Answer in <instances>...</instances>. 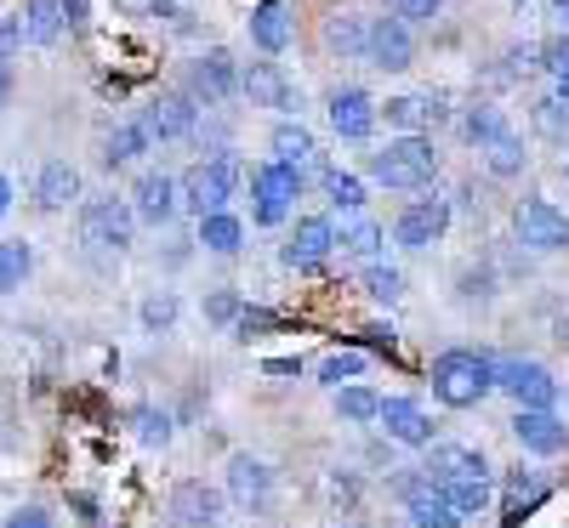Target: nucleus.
<instances>
[{"mask_svg": "<svg viewBox=\"0 0 569 528\" xmlns=\"http://www.w3.org/2000/svg\"><path fill=\"white\" fill-rule=\"evenodd\" d=\"M365 176L376 187H393V194H421L439 176V142L427 131H399L388 149L365 154Z\"/></svg>", "mask_w": 569, "mask_h": 528, "instance_id": "nucleus-1", "label": "nucleus"}, {"mask_svg": "<svg viewBox=\"0 0 569 528\" xmlns=\"http://www.w3.org/2000/svg\"><path fill=\"white\" fill-rule=\"evenodd\" d=\"M552 12L563 18V29H569V0H552Z\"/></svg>", "mask_w": 569, "mask_h": 528, "instance_id": "nucleus-54", "label": "nucleus"}, {"mask_svg": "<svg viewBox=\"0 0 569 528\" xmlns=\"http://www.w3.org/2000/svg\"><path fill=\"white\" fill-rule=\"evenodd\" d=\"M337 415L348 426H376V415H382V393H370V387H337Z\"/></svg>", "mask_w": 569, "mask_h": 528, "instance_id": "nucleus-36", "label": "nucleus"}, {"mask_svg": "<svg viewBox=\"0 0 569 528\" xmlns=\"http://www.w3.org/2000/svg\"><path fill=\"white\" fill-rule=\"evenodd\" d=\"M131 420H137V438H142V444H160V449L171 444V415H166V409H149V404H142Z\"/></svg>", "mask_w": 569, "mask_h": 528, "instance_id": "nucleus-43", "label": "nucleus"}, {"mask_svg": "<svg viewBox=\"0 0 569 528\" xmlns=\"http://www.w3.org/2000/svg\"><path fill=\"white\" fill-rule=\"evenodd\" d=\"M512 438L525 444L530 455H563L569 449V426L552 409H518L512 415Z\"/></svg>", "mask_w": 569, "mask_h": 528, "instance_id": "nucleus-21", "label": "nucleus"}, {"mask_svg": "<svg viewBox=\"0 0 569 528\" xmlns=\"http://www.w3.org/2000/svg\"><path fill=\"white\" fill-rule=\"evenodd\" d=\"M233 187H240V160L233 154H211V160H194L182 176H177V194H182V211L188 216H211V211H228Z\"/></svg>", "mask_w": 569, "mask_h": 528, "instance_id": "nucleus-3", "label": "nucleus"}, {"mask_svg": "<svg viewBox=\"0 0 569 528\" xmlns=\"http://www.w3.org/2000/svg\"><path fill=\"white\" fill-rule=\"evenodd\" d=\"M12 85H18V80H12V63L0 58V109H7V98H12Z\"/></svg>", "mask_w": 569, "mask_h": 528, "instance_id": "nucleus-52", "label": "nucleus"}, {"mask_svg": "<svg viewBox=\"0 0 569 528\" xmlns=\"http://www.w3.org/2000/svg\"><path fill=\"white\" fill-rule=\"evenodd\" d=\"M330 251H337V222L330 216H297L291 238H284V267H297V273H313L330 262Z\"/></svg>", "mask_w": 569, "mask_h": 528, "instance_id": "nucleus-15", "label": "nucleus"}, {"mask_svg": "<svg viewBox=\"0 0 569 528\" xmlns=\"http://www.w3.org/2000/svg\"><path fill=\"white\" fill-rule=\"evenodd\" d=\"M240 98H251V109H273V114H297V109H302L297 80L284 74L273 58H262V63H251V69L240 74Z\"/></svg>", "mask_w": 569, "mask_h": 528, "instance_id": "nucleus-13", "label": "nucleus"}, {"mask_svg": "<svg viewBox=\"0 0 569 528\" xmlns=\"http://www.w3.org/2000/svg\"><path fill=\"white\" fill-rule=\"evenodd\" d=\"M382 245H388L382 222L365 216V211H353V216L342 222V233H337V251H342V256H353V262H376V256H382Z\"/></svg>", "mask_w": 569, "mask_h": 528, "instance_id": "nucleus-26", "label": "nucleus"}, {"mask_svg": "<svg viewBox=\"0 0 569 528\" xmlns=\"http://www.w3.org/2000/svg\"><path fill=\"white\" fill-rule=\"evenodd\" d=\"M445 500L461 511V517H479L490 506V477H456V484H439Z\"/></svg>", "mask_w": 569, "mask_h": 528, "instance_id": "nucleus-38", "label": "nucleus"}, {"mask_svg": "<svg viewBox=\"0 0 569 528\" xmlns=\"http://www.w3.org/2000/svg\"><path fill=\"white\" fill-rule=\"evenodd\" d=\"M29 267H34V251L23 245V238H7V245H0V296H12L29 278Z\"/></svg>", "mask_w": 569, "mask_h": 528, "instance_id": "nucleus-39", "label": "nucleus"}, {"mask_svg": "<svg viewBox=\"0 0 569 528\" xmlns=\"http://www.w3.org/2000/svg\"><path fill=\"white\" fill-rule=\"evenodd\" d=\"M222 489H211V484H200V477H182V484L171 489V517H177V528H217L222 522Z\"/></svg>", "mask_w": 569, "mask_h": 528, "instance_id": "nucleus-17", "label": "nucleus"}, {"mask_svg": "<svg viewBox=\"0 0 569 528\" xmlns=\"http://www.w3.org/2000/svg\"><path fill=\"white\" fill-rule=\"evenodd\" d=\"M496 393H507L518 409H552L563 387L541 358H496Z\"/></svg>", "mask_w": 569, "mask_h": 528, "instance_id": "nucleus-7", "label": "nucleus"}, {"mask_svg": "<svg viewBox=\"0 0 569 528\" xmlns=\"http://www.w3.org/2000/svg\"><path fill=\"white\" fill-rule=\"evenodd\" d=\"M228 329H233V342H251V335H268L273 329V313L268 307H240V318H233Z\"/></svg>", "mask_w": 569, "mask_h": 528, "instance_id": "nucleus-45", "label": "nucleus"}, {"mask_svg": "<svg viewBox=\"0 0 569 528\" xmlns=\"http://www.w3.org/2000/svg\"><path fill=\"white\" fill-rule=\"evenodd\" d=\"M0 528H52V511L46 506H18V511H7Z\"/></svg>", "mask_w": 569, "mask_h": 528, "instance_id": "nucleus-49", "label": "nucleus"}, {"mask_svg": "<svg viewBox=\"0 0 569 528\" xmlns=\"http://www.w3.org/2000/svg\"><path fill=\"white\" fill-rule=\"evenodd\" d=\"M206 318L211 324H233V318H240V296H233V291H211L206 296Z\"/></svg>", "mask_w": 569, "mask_h": 528, "instance_id": "nucleus-48", "label": "nucleus"}, {"mask_svg": "<svg viewBox=\"0 0 569 528\" xmlns=\"http://www.w3.org/2000/svg\"><path fill=\"white\" fill-rule=\"evenodd\" d=\"M530 114H536V131L547 142H569V98H558V91H552V98H541Z\"/></svg>", "mask_w": 569, "mask_h": 528, "instance_id": "nucleus-40", "label": "nucleus"}, {"mask_svg": "<svg viewBox=\"0 0 569 528\" xmlns=\"http://www.w3.org/2000/svg\"><path fill=\"white\" fill-rule=\"evenodd\" d=\"M34 205L40 211H69L80 205V171L69 160H40L34 171Z\"/></svg>", "mask_w": 569, "mask_h": 528, "instance_id": "nucleus-22", "label": "nucleus"}, {"mask_svg": "<svg viewBox=\"0 0 569 528\" xmlns=\"http://www.w3.org/2000/svg\"><path fill=\"white\" fill-rule=\"evenodd\" d=\"M137 120L149 125L154 142H182V136H194V125H200V98L194 91H154Z\"/></svg>", "mask_w": 569, "mask_h": 528, "instance_id": "nucleus-11", "label": "nucleus"}, {"mask_svg": "<svg viewBox=\"0 0 569 528\" xmlns=\"http://www.w3.org/2000/svg\"><path fill=\"white\" fill-rule=\"evenodd\" d=\"M359 375H365V353H330V358L319 364V380H325L330 393H337L342 380H359Z\"/></svg>", "mask_w": 569, "mask_h": 528, "instance_id": "nucleus-42", "label": "nucleus"}, {"mask_svg": "<svg viewBox=\"0 0 569 528\" xmlns=\"http://www.w3.org/2000/svg\"><path fill=\"white\" fill-rule=\"evenodd\" d=\"M512 233H518V245L536 251V256L569 251V216H563L552 200H541V194H530V200L512 205Z\"/></svg>", "mask_w": 569, "mask_h": 528, "instance_id": "nucleus-8", "label": "nucleus"}, {"mask_svg": "<svg viewBox=\"0 0 569 528\" xmlns=\"http://www.w3.org/2000/svg\"><path fill=\"white\" fill-rule=\"evenodd\" d=\"M251 40H257L262 58H279L284 45H291V18H284L279 0H262V7L251 12Z\"/></svg>", "mask_w": 569, "mask_h": 528, "instance_id": "nucleus-28", "label": "nucleus"}, {"mask_svg": "<svg viewBox=\"0 0 569 528\" xmlns=\"http://www.w3.org/2000/svg\"><path fill=\"white\" fill-rule=\"evenodd\" d=\"M563 176H569V165H563Z\"/></svg>", "mask_w": 569, "mask_h": 528, "instance_id": "nucleus-55", "label": "nucleus"}, {"mask_svg": "<svg viewBox=\"0 0 569 528\" xmlns=\"http://www.w3.org/2000/svg\"><path fill=\"white\" fill-rule=\"evenodd\" d=\"M365 34H370V18L337 12V18H325V52L342 63H365Z\"/></svg>", "mask_w": 569, "mask_h": 528, "instance_id": "nucleus-24", "label": "nucleus"}, {"mask_svg": "<svg viewBox=\"0 0 569 528\" xmlns=\"http://www.w3.org/2000/svg\"><path fill=\"white\" fill-rule=\"evenodd\" d=\"M525 165H530V149H525V136H518V131L496 136L490 149H485V171H490L496 182H512V176H525Z\"/></svg>", "mask_w": 569, "mask_h": 528, "instance_id": "nucleus-33", "label": "nucleus"}, {"mask_svg": "<svg viewBox=\"0 0 569 528\" xmlns=\"http://www.w3.org/2000/svg\"><path fill=\"white\" fill-rule=\"evenodd\" d=\"M547 477L541 471H507V489H501V511H507V522H518L530 506H541L547 500Z\"/></svg>", "mask_w": 569, "mask_h": 528, "instance_id": "nucleus-31", "label": "nucleus"}, {"mask_svg": "<svg viewBox=\"0 0 569 528\" xmlns=\"http://www.w3.org/2000/svg\"><path fill=\"white\" fill-rule=\"evenodd\" d=\"M325 200H330V211H342V216L365 211V176H353V171H325Z\"/></svg>", "mask_w": 569, "mask_h": 528, "instance_id": "nucleus-35", "label": "nucleus"}, {"mask_svg": "<svg viewBox=\"0 0 569 528\" xmlns=\"http://www.w3.org/2000/svg\"><path fill=\"white\" fill-rule=\"evenodd\" d=\"M541 69L552 74V91H558V98H569V34H558V40L541 45Z\"/></svg>", "mask_w": 569, "mask_h": 528, "instance_id": "nucleus-41", "label": "nucleus"}, {"mask_svg": "<svg viewBox=\"0 0 569 528\" xmlns=\"http://www.w3.org/2000/svg\"><path fill=\"white\" fill-rule=\"evenodd\" d=\"M456 131H461V142H467V149H490V142L496 136H507L512 125H507V114L496 109V103H472V109H461V120H456Z\"/></svg>", "mask_w": 569, "mask_h": 528, "instance_id": "nucleus-27", "label": "nucleus"}, {"mask_svg": "<svg viewBox=\"0 0 569 528\" xmlns=\"http://www.w3.org/2000/svg\"><path fill=\"white\" fill-rule=\"evenodd\" d=\"M7 211H12V176L0 171V216H7Z\"/></svg>", "mask_w": 569, "mask_h": 528, "instance_id": "nucleus-53", "label": "nucleus"}, {"mask_svg": "<svg viewBox=\"0 0 569 528\" xmlns=\"http://www.w3.org/2000/svg\"><path fill=\"white\" fill-rule=\"evenodd\" d=\"M171 528H177V522H171Z\"/></svg>", "mask_w": 569, "mask_h": 528, "instance_id": "nucleus-56", "label": "nucleus"}, {"mask_svg": "<svg viewBox=\"0 0 569 528\" xmlns=\"http://www.w3.org/2000/svg\"><path fill=\"white\" fill-rule=\"evenodd\" d=\"M177 313H182L177 291H149V296H142V307H137V318H142V329H149V335H171Z\"/></svg>", "mask_w": 569, "mask_h": 528, "instance_id": "nucleus-37", "label": "nucleus"}, {"mask_svg": "<svg viewBox=\"0 0 569 528\" xmlns=\"http://www.w3.org/2000/svg\"><path fill=\"white\" fill-rule=\"evenodd\" d=\"M302 200V165H284V160H262L251 171V222L257 227H279L291 222Z\"/></svg>", "mask_w": 569, "mask_h": 528, "instance_id": "nucleus-5", "label": "nucleus"}, {"mask_svg": "<svg viewBox=\"0 0 569 528\" xmlns=\"http://www.w3.org/2000/svg\"><path fill=\"white\" fill-rule=\"evenodd\" d=\"M393 489L405 495V511H410V522H416V528H461V511L445 500V489H439L421 466L399 471V477H393Z\"/></svg>", "mask_w": 569, "mask_h": 528, "instance_id": "nucleus-10", "label": "nucleus"}, {"mask_svg": "<svg viewBox=\"0 0 569 528\" xmlns=\"http://www.w3.org/2000/svg\"><path fill=\"white\" fill-rule=\"evenodd\" d=\"M194 245H206L211 256H233L246 245V222L233 211H211V216H200V238H194Z\"/></svg>", "mask_w": 569, "mask_h": 528, "instance_id": "nucleus-30", "label": "nucleus"}, {"mask_svg": "<svg viewBox=\"0 0 569 528\" xmlns=\"http://www.w3.org/2000/svg\"><path fill=\"white\" fill-rule=\"evenodd\" d=\"M149 149H154L149 125H142V120H120V125L103 136V165H109V171H126V165H137Z\"/></svg>", "mask_w": 569, "mask_h": 528, "instance_id": "nucleus-25", "label": "nucleus"}, {"mask_svg": "<svg viewBox=\"0 0 569 528\" xmlns=\"http://www.w3.org/2000/svg\"><path fill=\"white\" fill-rule=\"evenodd\" d=\"M23 29H29V45H58L63 40V0H23Z\"/></svg>", "mask_w": 569, "mask_h": 528, "instance_id": "nucleus-32", "label": "nucleus"}, {"mask_svg": "<svg viewBox=\"0 0 569 528\" xmlns=\"http://www.w3.org/2000/svg\"><path fill=\"white\" fill-rule=\"evenodd\" d=\"M131 211H137V222L166 227V222L182 211L177 176H166V171H142V176H137V187H131Z\"/></svg>", "mask_w": 569, "mask_h": 528, "instance_id": "nucleus-16", "label": "nucleus"}, {"mask_svg": "<svg viewBox=\"0 0 569 528\" xmlns=\"http://www.w3.org/2000/svg\"><path fill=\"white\" fill-rule=\"evenodd\" d=\"M376 426H382L393 444H405V449H427V444H433V420H427V409L416 398H382Z\"/></svg>", "mask_w": 569, "mask_h": 528, "instance_id": "nucleus-19", "label": "nucleus"}, {"mask_svg": "<svg viewBox=\"0 0 569 528\" xmlns=\"http://www.w3.org/2000/svg\"><path fill=\"white\" fill-rule=\"evenodd\" d=\"M228 500H240L246 511L251 506H268L273 500V466L262 455H228Z\"/></svg>", "mask_w": 569, "mask_h": 528, "instance_id": "nucleus-18", "label": "nucleus"}, {"mask_svg": "<svg viewBox=\"0 0 569 528\" xmlns=\"http://www.w3.org/2000/svg\"><path fill=\"white\" fill-rule=\"evenodd\" d=\"M63 23H69V29L80 34V29L91 23V7H86V0H63Z\"/></svg>", "mask_w": 569, "mask_h": 528, "instance_id": "nucleus-50", "label": "nucleus"}, {"mask_svg": "<svg viewBox=\"0 0 569 528\" xmlns=\"http://www.w3.org/2000/svg\"><path fill=\"white\" fill-rule=\"evenodd\" d=\"M325 114H330V131H337L342 142H365L376 125H382V103H376L365 85H337L325 98Z\"/></svg>", "mask_w": 569, "mask_h": 528, "instance_id": "nucleus-12", "label": "nucleus"}, {"mask_svg": "<svg viewBox=\"0 0 569 528\" xmlns=\"http://www.w3.org/2000/svg\"><path fill=\"white\" fill-rule=\"evenodd\" d=\"M268 375H302V358H268Z\"/></svg>", "mask_w": 569, "mask_h": 528, "instance_id": "nucleus-51", "label": "nucleus"}, {"mask_svg": "<svg viewBox=\"0 0 569 528\" xmlns=\"http://www.w3.org/2000/svg\"><path fill=\"white\" fill-rule=\"evenodd\" d=\"M268 149H273V160H284V165H308V160H319V142H313V131H308L302 120H279L273 136H268Z\"/></svg>", "mask_w": 569, "mask_h": 528, "instance_id": "nucleus-29", "label": "nucleus"}, {"mask_svg": "<svg viewBox=\"0 0 569 528\" xmlns=\"http://www.w3.org/2000/svg\"><path fill=\"white\" fill-rule=\"evenodd\" d=\"M450 222H456V205L445 194H433V187H421V194L393 216V238L405 251H433L439 238L450 233Z\"/></svg>", "mask_w": 569, "mask_h": 528, "instance_id": "nucleus-6", "label": "nucleus"}, {"mask_svg": "<svg viewBox=\"0 0 569 528\" xmlns=\"http://www.w3.org/2000/svg\"><path fill=\"white\" fill-rule=\"evenodd\" d=\"M388 12H399L405 23H433L445 12V0H388Z\"/></svg>", "mask_w": 569, "mask_h": 528, "instance_id": "nucleus-46", "label": "nucleus"}, {"mask_svg": "<svg viewBox=\"0 0 569 528\" xmlns=\"http://www.w3.org/2000/svg\"><path fill=\"white\" fill-rule=\"evenodd\" d=\"M23 40H29V29H23V7H18V12H0V58L18 52Z\"/></svg>", "mask_w": 569, "mask_h": 528, "instance_id": "nucleus-47", "label": "nucleus"}, {"mask_svg": "<svg viewBox=\"0 0 569 528\" xmlns=\"http://www.w3.org/2000/svg\"><path fill=\"white\" fill-rule=\"evenodd\" d=\"M365 63L382 69V74H405L416 63V23H405L399 12L388 18H370V34H365Z\"/></svg>", "mask_w": 569, "mask_h": 528, "instance_id": "nucleus-9", "label": "nucleus"}, {"mask_svg": "<svg viewBox=\"0 0 569 528\" xmlns=\"http://www.w3.org/2000/svg\"><path fill=\"white\" fill-rule=\"evenodd\" d=\"M131 238H137V211H131V200H114V194L80 200V245H86V251L120 256V251H131Z\"/></svg>", "mask_w": 569, "mask_h": 528, "instance_id": "nucleus-4", "label": "nucleus"}, {"mask_svg": "<svg viewBox=\"0 0 569 528\" xmlns=\"http://www.w3.org/2000/svg\"><path fill=\"white\" fill-rule=\"evenodd\" d=\"M456 296H461V302H490V296H496V273H490V267H467Z\"/></svg>", "mask_w": 569, "mask_h": 528, "instance_id": "nucleus-44", "label": "nucleus"}, {"mask_svg": "<svg viewBox=\"0 0 569 528\" xmlns=\"http://www.w3.org/2000/svg\"><path fill=\"white\" fill-rule=\"evenodd\" d=\"M382 120L393 131H433L445 120V103L433 98V91H405V98H388L382 103Z\"/></svg>", "mask_w": 569, "mask_h": 528, "instance_id": "nucleus-23", "label": "nucleus"}, {"mask_svg": "<svg viewBox=\"0 0 569 528\" xmlns=\"http://www.w3.org/2000/svg\"><path fill=\"white\" fill-rule=\"evenodd\" d=\"M359 284H365V296H370V302H382V307H399V302H405V273H399V267H388L382 256L365 262Z\"/></svg>", "mask_w": 569, "mask_h": 528, "instance_id": "nucleus-34", "label": "nucleus"}, {"mask_svg": "<svg viewBox=\"0 0 569 528\" xmlns=\"http://www.w3.org/2000/svg\"><path fill=\"white\" fill-rule=\"evenodd\" d=\"M421 471L433 477V484H456V477H490V460L472 444H427Z\"/></svg>", "mask_w": 569, "mask_h": 528, "instance_id": "nucleus-20", "label": "nucleus"}, {"mask_svg": "<svg viewBox=\"0 0 569 528\" xmlns=\"http://www.w3.org/2000/svg\"><path fill=\"white\" fill-rule=\"evenodd\" d=\"M240 63H233V52H222V45H211V52H200L194 58V69H188V91L206 103V109H217V103H228V98H240Z\"/></svg>", "mask_w": 569, "mask_h": 528, "instance_id": "nucleus-14", "label": "nucleus"}, {"mask_svg": "<svg viewBox=\"0 0 569 528\" xmlns=\"http://www.w3.org/2000/svg\"><path fill=\"white\" fill-rule=\"evenodd\" d=\"M496 393V358L479 347H450L433 358V398L445 409H479Z\"/></svg>", "mask_w": 569, "mask_h": 528, "instance_id": "nucleus-2", "label": "nucleus"}]
</instances>
